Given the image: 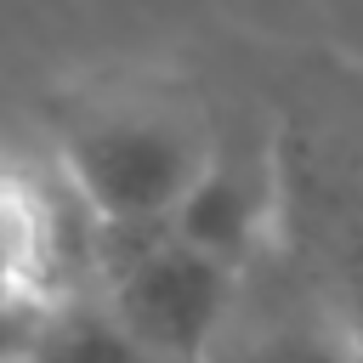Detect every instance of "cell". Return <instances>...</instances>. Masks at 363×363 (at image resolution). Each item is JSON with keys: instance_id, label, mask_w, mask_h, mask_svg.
<instances>
[{"instance_id": "obj_1", "label": "cell", "mask_w": 363, "mask_h": 363, "mask_svg": "<svg viewBox=\"0 0 363 363\" xmlns=\"http://www.w3.org/2000/svg\"><path fill=\"white\" fill-rule=\"evenodd\" d=\"M57 164L96 233L164 227L199 170L216 159L210 130L170 96H96L57 130Z\"/></svg>"}, {"instance_id": "obj_2", "label": "cell", "mask_w": 363, "mask_h": 363, "mask_svg": "<svg viewBox=\"0 0 363 363\" xmlns=\"http://www.w3.org/2000/svg\"><path fill=\"white\" fill-rule=\"evenodd\" d=\"M238 278L170 227L96 233V295L159 363H216Z\"/></svg>"}, {"instance_id": "obj_3", "label": "cell", "mask_w": 363, "mask_h": 363, "mask_svg": "<svg viewBox=\"0 0 363 363\" xmlns=\"http://www.w3.org/2000/svg\"><path fill=\"white\" fill-rule=\"evenodd\" d=\"M96 289V227L57 153L0 136V318L40 323Z\"/></svg>"}, {"instance_id": "obj_4", "label": "cell", "mask_w": 363, "mask_h": 363, "mask_svg": "<svg viewBox=\"0 0 363 363\" xmlns=\"http://www.w3.org/2000/svg\"><path fill=\"white\" fill-rule=\"evenodd\" d=\"M164 227L182 233L193 250H204V255H216V261L244 272L261 255L267 233H272V182L261 170L216 153Z\"/></svg>"}, {"instance_id": "obj_5", "label": "cell", "mask_w": 363, "mask_h": 363, "mask_svg": "<svg viewBox=\"0 0 363 363\" xmlns=\"http://www.w3.org/2000/svg\"><path fill=\"white\" fill-rule=\"evenodd\" d=\"M23 363H159V357L108 312L96 289H85L34 323Z\"/></svg>"}, {"instance_id": "obj_6", "label": "cell", "mask_w": 363, "mask_h": 363, "mask_svg": "<svg viewBox=\"0 0 363 363\" xmlns=\"http://www.w3.org/2000/svg\"><path fill=\"white\" fill-rule=\"evenodd\" d=\"M233 363H363V340L346 329V318H289L255 329Z\"/></svg>"}, {"instance_id": "obj_7", "label": "cell", "mask_w": 363, "mask_h": 363, "mask_svg": "<svg viewBox=\"0 0 363 363\" xmlns=\"http://www.w3.org/2000/svg\"><path fill=\"white\" fill-rule=\"evenodd\" d=\"M340 318H346V329L363 340V227L346 238V255H340V306H335Z\"/></svg>"}, {"instance_id": "obj_8", "label": "cell", "mask_w": 363, "mask_h": 363, "mask_svg": "<svg viewBox=\"0 0 363 363\" xmlns=\"http://www.w3.org/2000/svg\"><path fill=\"white\" fill-rule=\"evenodd\" d=\"M28 335H34V323H23V318H0V363H17L23 346H28Z\"/></svg>"}, {"instance_id": "obj_9", "label": "cell", "mask_w": 363, "mask_h": 363, "mask_svg": "<svg viewBox=\"0 0 363 363\" xmlns=\"http://www.w3.org/2000/svg\"><path fill=\"white\" fill-rule=\"evenodd\" d=\"M17 363H23V357H17Z\"/></svg>"}]
</instances>
